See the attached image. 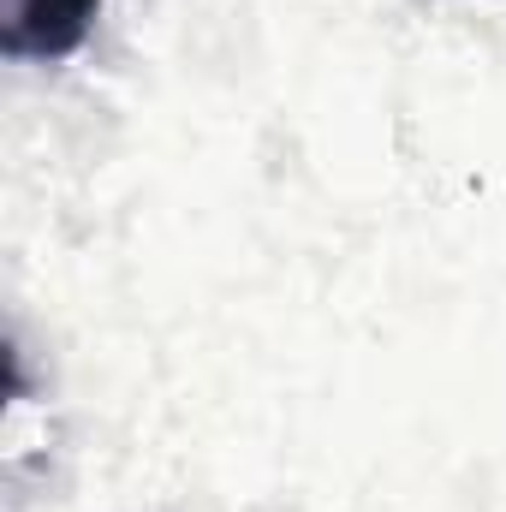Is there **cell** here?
<instances>
[{"mask_svg": "<svg viewBox=\"0 0 506 512\" xmlns=\"http://www.w3.org/2000/svg\"><path fill=\"white\" fill-rule=\"evenodd\" d=\"M102 0H0V48L6 60H66Z\"/></svg>", "mask_w": 506, "mask_h": 512, "instance_id": "1", "label": "cell"}]
</instances>
